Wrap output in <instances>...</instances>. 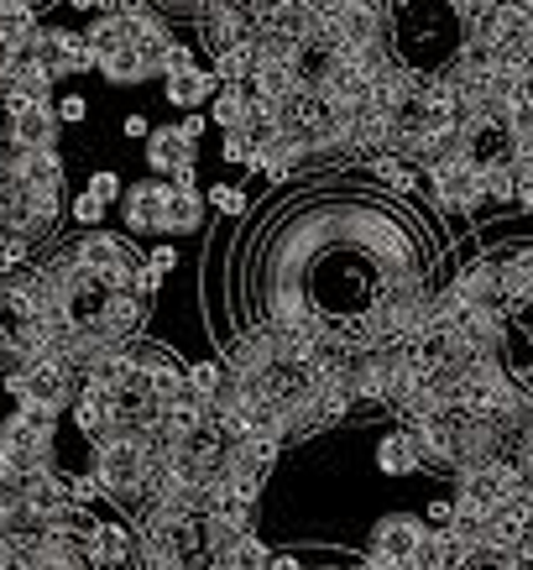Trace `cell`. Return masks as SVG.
Here are the masks:
<instances>
[{"instance_id": "obj_1", "label": "cell", "mask_w": 533, "mask_h": 570, "mask_svg": "<svg viewBox=\"0 0 533 570\" xmlns=\"http://www.w3.org/2000/svg\"><path fill=\"white\" fill-rule=\"evenodd\" d=\"M58 215H63V199H58V194L27 189L17 174V157L0 153V230H6L11 242L42 246V242H52Z\"/></svg>"}, {"instance_id": "obj_2", "label": "cell", "mask_w": 533, "mask_h": 570, "mask_svg": "<svg viewBox=\"0 0 533 570\" xmlns=\"http://www.w3.org/2000/svg\"><path fill=\"white\" fill-rule=\"evenodd\" d=\"M141 471H147V455H141V440L131 434H100L95 440V482H100V498H110L116 508L137 513L141 502Z\"/></svg>"}, {"instance_id": "obj_3", "label": "cell", "mask_w": 533, "mask_h": 570, "mask_svg": "<svg viewBox=\"0 0 533 570\" xmlns=\"http://www.w3.org/2000/svg\"><path fill=\"white\" fill-rule=\"evenodd\" d=\"M79 372L63 362H21L11 377H6V393L17 397V409H69L79 397Z\"/></svg>"}, {"instance_id": "obj_4", "label": "cell", "mask_w": 533, "mask_h": 570, "mask_svg": "<svg viewBox=\"0 0 533 570\" xmlns=\"http://www.w3.org/2000/svg\"><path fill=\"white\" fill-rule=\"evenodd\" d=\"M69 257L85 267V273H95L100 283H110V288H131V277H137L141 257L137 246L121 242V236H110V230H79V242L69 246Z\"/></svg>"}, {"instance_id": "obj_5", "label": "cell", "mask_w": 533, "mask_h": 570, "mask_svg": "<svg viewBox=\"0 0 533 570\" xmlns=\"http://www.w3.org/2000/svg\"><path fill=\"white\" fill-rule=\"evenodd\" d=\"M430 199H434V209H445V215H476V209L486 205L482 168H476L471 157L434 163V168H430Z\"/></svg>"}, {"instance_id": "obj_6", "label": "cell", "mask_w": 533, "mask_h": 570, "mask_svg": "<svg viewBox=\"0 0 533 570\" xmlns=\"http://www.w3.org/2000/svg\"><path fill=\"white\" fill-rule=\"evenodd\" d=\"M6 153H58V116H52V105L6 100Z\"/></svg>"}, {"instance_id": "obj_7", "label": "cell", "mask_w": 533, "mask_h": 570, "mask_svg": "<svg viewBox=\"0 0 533 570\" xmlns=\"http://www.w3.org/2000/svg\"><path fill=\"white\" fill-rule=\"evenodd\" d=\"M424 539H430V523L418 519V513H387V519L372 529V550H366V554H382V560H393V566L413 570V566H418Z\"/></svg>"}, {"instance_id": "obj_8", "label": "cell", "mask_w": 533, "mask_h": 570, "mask_svg": "<svg viewBox=\"0 0 533 570\" xmlns=\"http://www.w3.org/2000/svg\"><path fill=\"white\" fill-rule=\"evenodd\" d=\"M445 288L461 298L465 309H497V314H507V298H502V277H497V257H471L461 273L450 277Z\"/></svg>"}, {"instance_id": "obj_9", "label": "cell", "mask_w": 533, "mask_h": 570, "mask_svg": "<svg viewBox=\"0 0 533 570\" xmlns=\"http://www.w3.org/2000/svg\"><path fill=\"white\" fill-rule=\"evenodd\" d=\"M141 153H147V174L152 178H178L184 168H199V147L178 126H152Z\"/></svg>"}, {"instance_id": "obj_10", "label": "cell", "mask_w": 533, "mask_h": 570, "mask_svg": "<svg viewBox=\"0 0 533 570\" xmlns=\"http://www.w3.org/2000/svg\"><path fill=\"white\" fill-rule=\"evenodd\" d=\"M0 450L11 455V466H17V476H32V471H52V466H58V455H52V440L32 434L17 414H11L6 424H0Z\"/></svg>"}, {"instance_id": "obj_11", "label": "cell", "mask_w": 533, "mask_h": 570, "mask_svg": "<svg viewBox=\"0 0 533 570\" xmlns=\"http://www.w3.org/2000/svg\"><path fill=\"white\" fill-rule=\"evenodd\" d=\"M162 199H168V178H141L121 194V215L126 230L137 236H162Z\"/></svg>"}, {"instance_id": "obj_12", "label": "cell", "mask_w": 533, "mask_h": 570, "mask_svg": "<svg viewBox=\"0 0 533 570\" xmlns=\"http://www.w3.org/2000/svg\"><path fill=\"white\" fill-rule=\"evenodd\" d=\"M194 230H205V194L168 184V199H162V236H194Z\"/></svg>"}, {"instance_id": "obj_13", "label": "cell", "mask_w": 533, "mask_h": 570, "mask_svg": "<svg viewBox=\"0 0 533 570\" xmlns=\"http://www.w3.org/2000/svg\"><path fill=\"white\" fill-rule=\"evenodd\" d=\"M131 554H137V544H131V529H126V523H100V529L85 539V560L95 570L131 566Z\"/></svg>"}, {"instance_id": "obj_14", "label": "cell", "mask_w": 533, "mask_h": 570, "mask_svg": "<svg viewBox=\"0 0 533 570\" xmlns=\"http://www.w3.org/2000/svg\"><path fill=\"white\" fill-rule=\"evenodd\" d=\"M17 157V174L27 189L37 194H58L63 199V184H69V168H63V157L58 153H11Z\"/></svg>"}, {"instance_id": "obj_15", "label": "cell", "mask_w": 533, "mask_h": 570, "mask_svg": "<svg viewBox=\"0 0 533 570\" xmlns=\"http://www.w3.org/2000/svg\"><path fill=\"white\" fill-rule=\"evenodd\" d=\"M251 89L246 85H220L215 89V100L205 105V116L215 126H220V131H246V126H251Z\"/></svg>"}, {"instance_id": "obj_16", "label": "cell", "mask_w": 533, "mask_h": 570, "mask_svg": "<svg viewBox=\"0 0 533 570\" xmlns=\"http://www.w3.org/2000/svg\"><path fill=\"white\" fill-rule=\"evenodd\" d=\"M377 471L382 476H413V471H424V461H418V450H413V440H408L403 424L377 440Z\"/></svg>"}, {"instance_id": "obj_17", "label": "cell", "mask_w": 533, "mask_h": 570, "mask_svg": "<svg viewBox=\"0 0 533 570\" xmlns=\"http://www.w3.org/2000/svg\"><path fill=\"white\" fill-rule=\"evenodd\" d=\"M162 89H168V105H178V110H205L209 100H215V73L205 69H189V73H178V79H162Z\"/></svg>"}, {"instance_id": "obj_18", "label": "cell", "mask_w": 533, "mask_h": 570, "mask_svg": "<svg viewBox=\"0 0 533 570\" xmlns=\"http://www.w3.org/2000/svg\"><path fill=\"white\" fill-rule=\"evenodd\" d=\"M523 534H529V519H523V508H517V502H502V508L486 513V550L513 554L517 544H523Z\"/></svg>"}, {"instance_id": "obj_19", "label": "cell", "mask_w": 533, "mask_h": 570, "mask_svg": "<svg viewBox=\"0 0 533 570\" xmlns=\"http://www.w3.org/2000/svg\"><path fill=\"white\" fill-rule=\"evenodd\" d=\"M52 89H58V79H52L48 69H37V63H17V73H11V85H6V95H0V100L52 105Z\"/></svg>"}, {"instance_id": "obj_20", "label": "cell", "mask_w": 533, "mask_h": 570, "mask_svg": "<svg viewBox=\"0 0 533 570\" xmlns=\"http://www.w3.org/2000/svg\"><path fill=\"white\" fill-rule=\"evenodd\" d=\"M85 48H89V58H95V69H100L105 58H116V52L126 48V21L121 17H95L85 27Z\"/></svg>"}, {"instance_id": "obj_21", "label": "cell", "mask_w": 533, "mask_h": 570, "mask_svg": "<svg viewBox=\"0 0 533 570\" xmlns=\"http://www.w3.org/2000/svg\"><path fill=\"white\" fill-rule=\"evenodd\" d=\"M37 27H42L37 11H27V6H17V0H6V6H0V42L17 52V58L27 52V42L37 37Z\"/></svg>"}, {"instance_id": "obj_22", "label": "cell", "mask_w": 533, "mask_h": 570, "mask_svg": "<svg viewBox=\"0 0 533 570\" xmlns=\"http://www.w3.org/2000/svg\"><path fill=\"white\" fill-rule=\"evenodd\" d=\"M366 174L377 178V184H387L393 194H413V189H418V178H424L413 163H403V157H393V153L366 157Z\"/></svg>"}, {"instance_id": "obj_23", "label": "cell", "mask_w": 533, "mask_h": 570, "mask_svg": "<svg viewBox=\"0 0 533 570\" xmlns=\"http://www.w3.org/2000/svg\"><path fill=\"white\" fill-rule=\"evenodd\" d=\"M251 69H257V52H251V42H241V48H225L209 58V73H215V85H246L251 79Z\"/></svg>"}, {"instance_id": "obj_24", "label": "cell", "mask_w": 533, "mask_h": 570, "mask_svg": "<svg viewBox=\"0 0 533 570\" xmlns=\"http://www.w3.org/2000/svg\"><path fill=\"white\" fill-rule=\"evenodd\" d=\"M69 419L79 424V434L100 440V434H105V419H110V409H105V393H95V387H85V382H79V397L69 403Z\"/></svg>"}, {"instance_id": "obj_25", "label": "cell", "mask_w": 533, "mask_h": 570, "mask_svg": "<svg viewBox=\"0 0 533 570\" xmlns=\"http://www.w3.org/2000/svg\"><path fill=\"white\" fill-rule=\"evenodd\" d=\"M482 194H486V205H517V174H513V157L482 163Z\"/></svg>"}, {"instance_id": "obj_26", "label": "cell", "mask_w": 533, "mask_h": 570, "mask_svg": "<svg viewBox=\"0 0 533 570\" xmlns=\"http://www.w3.org/2000/svg\"><path fill=\"white\" fill-rule=\"evenodd\" d=\"M95 73H100L105 85H121V89H126V85H147V79H157V73L147 69V63H141V58H137L131 48H121L116 58H105V63H100Z\"/></svg>"}, {"instance_id": "obj_27", "label": "cell", "mask_w": 533, "mask_h": 570, "mask_svg": "<svg viewBox=\"0 0 533 570\" xmlns=\"http://www.w3.org/2000/svg\"><path fill=\"white\" fill-rule=\"evenodd\" d=\"M184 387H189L194 397H205V403H209V397L225 387V366L220 362H189V366H184Z\"/></svg>"}, {"instance_id": "obj_28", "label": "cell", "mask_w": 533, "mask_h": 570, "mask_svg": "<svg viewBox=\"0 0 533 570\" xmlns=\"http://www.w3.org/2000/svg\"><path fill=\"white\" fill-rule=\"evenodd\" d=\"M58 482H63V498H69L73 508H89V502L100 498V482H95V471H63Z\"/></svg>"}, {"instance_id": "obj_29", "label": "cell", "mask_w": 533, "mask_h": 570, "mask_svg": "<svg viewBox=\"0 0 533 570\" xmlns=\"http://www.w3.org/2000/svg\"><path fill=\"white\" fill-rule=\"evenodd\" d=\"M189 69H205V63L194 58L189 42H172V48L162 52V63H157V79H178V73H189Z\"/></svg>"}, {"instance_id": "obj_30", "label": "cell", "mask_w": 533, "mask_h": 570, "mask_svg": "<svg viewBox=\"0 0 533 570\" xmlns=\"http://www.w3.org/2000/svg\"><path fill=\"white\" fill-rule=\"evenodd\" d=\"M209 205L220 209V215H246L251 199H246L241 184H230V178H225V184H209Z\"/></svg>"}, {"instance_id": "obj_31", "label": "cell", "mask_w": 533, "mask_h": 570, "mask_svg": "<svg viewBox=\"0 0 533 570\" xmlns=\"http://www.w3.org/2000/svg\"><path fill=\"white\" fill-rule=\"evenodd\" d=\"M105 209H110V205H105V199H100V194H79V199H73V205H69V215H73V225H85V230H100V225H105Z\"/></svg>"}, {"instance_id": "obj_32", "label": "cell", "mask_w": 533, "mask_h": 570, "mask_svg": "<svg viewBox=\"0 0 533 570\" xmlns=\"http://www.w3.org/2000/svg\"><path fill=\"white\" fill-rule=\"evenodd\" d=\"M17 419L32 434H42V440H58V424H63V414H58V409H17Z\"/></svg>"}, {"instance_id": "obj_33", "label": "cell", "mask_w": 533, "mask_h": 570, "mask_svg": "<svg viewBox=\"0 0 533 570\" xmlns=\"http://www.w3.org/2000/svg\"><path fill=\"white\" fill-rule=\"evenodd\" d=\"M220 157H225V163H236V168H251V157H257V141L246 137V131H225Z\"/></svg>"}, {"instance_id": "obj_34", "label": "cell", "mask_w": 533, "mask_h": 570, "mask_svg": "<svg viewBox=\"0 0 533 570\" xmlns=\"http://www.w3.org/2000/svg\"><path fill=\"white\" fill-rule=\"evenodd\" d=\"M27 257H32V246L6 236V242H0V277H17L21 267H27Z\"/></svg>"}, {"instance_id": "obj_35", "label": "cell", "mask_w": 533, "mask_h": 570, "mask_svg": "<svg viewBox=\"0 0 533 570\" xmlns=\"http://www.w3.org/2000/svg\"><path fill=\"white\" fill-rule=\"evenodd\" d=\"M89 194H100L105 205H116V199L126 194V184H121V174H116V168H100V174L89 178Z\"/></svg>"}, {"instance_id": "obj_36", "label": "cell", "mask_w": 533, "mask_h": 570, "mask_svg": "<svg viewBox=\"0 0 533 570\" xmlns=\"http://www.w3.org/2000/svg\"><path fill=\"white\" fill-rule=\"evenodd\" d=\"M52 116H58V126H63V121L79 126L89 116V100H85V95H63V100H52Z\"/></svg>"}, {"instance_id": "obj_37", "label": "cell", "mask_w": 533, "mask_h": 570, "mask_svg": "<svg viewBox=\"0 0 533 570\" xmlns=\"http://www.w3.org/2000/svg\"><path fill=\"white\" fill-rule=\"evenodd\" d=\"M507 461H513L523 476L533 482V430H523V434H513V450H507Z\"/></svg>"}, {"instance_id": "obj_38", "label": "cell", "mask_w": 533, "mask_h": 570, "mask_svg": "<svg viewBox=\"0 0 533 570\" xmlns=\"http://www.w3.org/2000/svg\"><path fill=\"white\" fill-rule=\"evenodd\" d=\"M424 523H430L434 534H445L450 523H455V502H450V498H434L430 508H424Z\"/></svg>"}, {"instance_id": "obj_39", "label": "cell", "mask_w": 533, "mask_h": 570, "mask_svg": "<svg viewBox=\"0 0 533 570\" xmlns=\"http://www.w3.org/2000/svg\"><path fill=\"white\" fill-rule=\"evenodd\" d=\"M172 126H178L189 141H199V137H205V126H209V116H205V110H184V121H172Z\"/></svg>"}, {"instance_id": "obj_40", "label": "cell", "mask_w": 533, "mask_h": 570, "mask_svg": "<svg viewBox=\"0 0 533 570\" xmlns=\"http://www.w3.org/2000/svg\"><path fill=\"white\" fill-rule=\"evenodd\" d=\"M141 262H147L152 273H172V267H178V252H172V246H152Z\"/></svg>"}, {"instance_id": "obj_41", "label": "cell", "mask_w": 533, "mask_h": 570, "mask_svg": "<svg viewBox=\"0 0 533 570\" xmlns=\"http://www.w3.org/2000/svg\"><path fill=\"white\" fill-rule=\"evenodd\" d=\"M121 131H126V137H131V141H141V137H147V131H152V126H147V116H126V121H121Z\"/></svg>"}, {"instance_id": "obj_42", "label": "cell", "mask_w": 533, "mask_h": 570, "mask_svg": "<svg viewBox=\"0 0 533 570\" xmlns=\"http://www.w3.org/2000/svg\"><path fill=\"white\" fill-rule=\"evenodd\" d=\"M17 366H21V356H17V351H6V346H0V382L11 377V372H17Z\"/></svg>"}, {"instance_id": "obj_43", "label": "cell", "mask_w": 533, "mask_h": 570, "mask_svg": "<svg viewBox=\"0 0 533 570\" xmlns=\"http://www.w3.org/2000/svg\"><path fill=\"white\" fill-rule=\"evenodd\" d=\"M362 570H403V566H393V560H382V554H366V560H356Z\"/></svg>"}, {"instance_id": "obj_44", "label": "cell", "mask_w": 533, "mask_h": 570, "mask_svg": "<svg viewBox=\"0 0 533 570\" xmlns=\"http://www.w3.org/2000/svg\"><path fill=\"white\" fill-rule=\"evenodd\" d=\"M11 482H17V466H11V455L0 450V487H11Z\"/></svg>"}, {"instance_id": "obj_45", "label": "cell", "mask_w": 533, "mask_h": 570, "mask_svg": "<svg viewBox=\"0 0 533 570\" xmlns=\"http://www.w3.org/2000/svg\"><path fill=\"white\" fill-rule=\"evenodd\" d=\"M517 205L533 215V178H529V184H517Z\"/></svg>"}, {"instance_id": "obj_46", "label": "cell", "mask_w": 533, "mask_h": 570, "mask_svg": "<svg viewBox=\"0 0 533 570\" xmlns=\"http://www.w3.org/2000/svg\"><path fill=\"white\" fill-rule=\"evenodd\" d=\"M73 11H95V0H69Z\"/></svg>"}, {"instance_id": "obj_47", "label": "cell", "mask_w": 533, "mask_h": 570, "mask_svg": "<svg viewBox=\"0 0 533 570\" xmlns=\"http://www.w3.org/2000/svg\"><path fill=\"white\" fill-rule=\"evenodd\" d=\"M314 570H356V566H329V560H325V566H314Z\"/></svg>"}, {"instance_id": "obj_48", "label": "cell", "mask_w": 533, "mask_h": 570, "mask_svg": "<svg viewBox=\"0 0 533 570\" xmlns=\"http://www.w3.org/2000/svg\"><path fill=\"white\" fill-rule=\"evenodd\" d=\"M0 153H6V121H0Z\"/></svg>"}, {"instance_id": "obj_49", "label": "cell", "mask_w": 533, "mask_h": 570, "mask_svg": "<svg viewBox=\"0 0 533 570\" xmlns=\"http://www.w3.org/2000/svg\"><path fill=\"white\" fill-rule=\"evenodd\" d=\"M0 242H6V230H0Z\"/></svg>"}]
</instances>
